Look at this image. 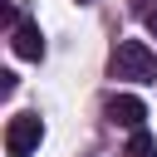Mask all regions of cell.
Masks as SVG:
<instances>
[{
  "label": "cell",
  "instance_id": "obj_4",
  "mask_svg": "<svg viewBox=\"0 0 157 157\" xmlns=\"http://www.w3.org/2000/svg\"><path fill=\"white\" fill-rule=\"evenodd\" d=\"M10 44H15V54H20V59H44V34H39V25H34V20H20Z\"/></svg>",
  "mask_w": 157,
  "mask_h": 157
},
{
  "label": "cell",
  "instance_id": "obj_1",
  "mask_svg": "<svg viewBox=\"0 0 157 157\" xmlns=\"http://www.w3.org/2000/svg\"><path fill=\"white\" fill-rule=\"evenodd\" d=\"M108 74L113 78H128V83H152L157 78V54L142 39H118V49L108 59Z\"/></svg>",
  "mask_w": 157,
  "mask_h": 157
},
{
  "label": "cell",
  "instance_id": "obj_6",
  "mask_svg": "<svg viewBox=\"0 0 157 157\" xmlns=\"http://www.w3.org/2000/svg\"><path fill=\"white\" fill-rule=\"evenodd\" d=\"M147 29H152V34H157V15H147Z\"/></svg>",
  "mask_w": 157,
  "mask_h": 157
},
{
  "label": "cell",
  "instance_id": "obj_2",
  "mask_svg": "<svg viewBox=\"0 0 157 157\" xmlns=\"http://www.w3.org/2000/svg\"><path fill=\"white\" fill-rule=\"evenodd\" d=\"M39 142H44L39 113H15V118L5 123V152H10V157H29Z\"/></svg>",
  "mask_w": 157,
  "mask_h": 157
},
{
  "label": "cell",
  "instance_id": "obj_5",
  "mask_svg": "<svg viewBox=\"0 0 157 157\" xmlns=\"http://www.w3.org/2000/svg\"><path fill=\"white\" fill-rule=\"evenodd\" d=\"M123 157H157V137L147 132V128H132V137H128V152Z\"/></svg>",
  "mask_w": 157,
  "mask_h": 157
},
{
  "label": "cell",
  "instance_id": "obj_3",
  "mask_svg": "<svg viewBox=\"0 0 157 157\" xmlns=\"http://www.w3.org/2000/svg\"><path fill=\"white\" fill-rule=\"evenodd\" d=\"M108 123H118V128H142L147 123V103L137 98V93H113L108 98Z\"/></svg>",
  "mask_w": 157,
  "mask_h": 157
}]
</instances>
